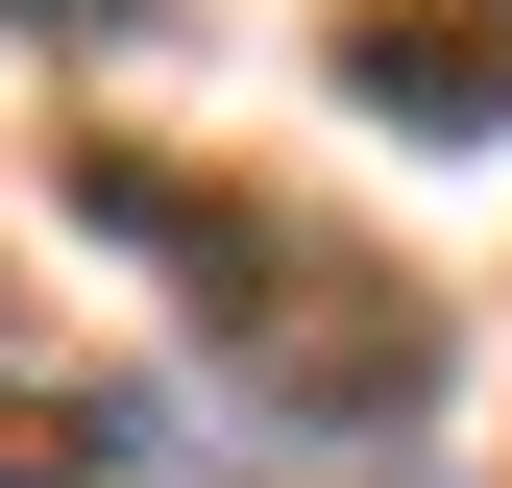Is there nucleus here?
I'll use <instances>...</instances> for the list:
<instances>
[{
    "label": "nucleus",
    "instance_id": "nucleus-1",
    "mask_svg": "<svg viewBox=\"0 0 512 488\" xmlns=\"http://www.w3.org/2000/svg\"><path fill=\"white\" fill-rule=\"evenodd\" d=\"M74 220L98 244H147L171 293H196V366L269 440H342V464H391L439 440V293L391 269L366 220H317V196H244V171H171V147H74Z\"/></svg>",
    "mask_w": 512,
    "mask_h": 488
},
{
    "label": "nucleus",
    "instance_id": "nucleus-2",
    "mask_svg": "<svg viewBox=\"0 0 512 488\" xmlns=\"http://www.w3.org/2000/svg\"><path fill=\"white\" fill-rule=\"evenodd\" d=\"M342 98L391 122V147H512V0H366Z\"/></svg>",
    "mask_w": 512,
    "mask_h": 488
},
{
    "label": "nucleus",
    "instance_id": "nucleus-3",
    "mask_svg": "<svg viewBox=\"0 0 512 488\" xmlns=\"http://www.w3.org/2000/svg\"><path fill=\"white\" fill-rule=\"evenodd\" d=\"M98 464H122V415L49 391V318H25V269H0V488H98Z\"/></svg>",
    "mask_w": 512,
    "mask_h": 488
},
{
    "label": "nucleus",
    "instance_id": "nucleus-4",
    "mask_svg": "<svg viewBox=\"0 0 512 488\" xmlns=\"http://www.w3.org/2000/svg\"><path fill=\"white\" fill-rule=\"evenodd\" d=\"M0 25H49V49H122V25H147V0H0Z\"/></svg>",
    "mask_w": 512,
    "mask_h": 488
}]
</instances>
